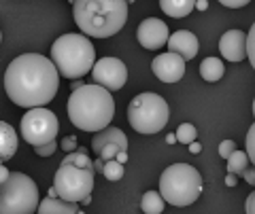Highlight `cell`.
Instances as JSON below:
<instances>
[{
    "instance_id": "cell-17",
    "label": "cell",
    "mask_w": 255,
    "mask_h": 214,
    "mask_svg": "<svg viewBox=\"0 0 255 214\" xmlns=\"http://www.w3.org/2000/svg\"><path fill=\"white\" fill-rule=\"evenodd\" d=\"M36 214H79V208H77V204L64 202L60 197H45L38 204Z\"/></svg>"
},
{
    "instance_id": "cell-41",
    "label": "cell",
    "mask_w": 255,
    "mask_h": 214,
    "mask_svg": "<svg viewBox=\"0 0 255 214\" xmlns=\"http://www.w3.org/2000/svg\"><path fill=\"white\" fill-rule=\"evenodd\" d=\"M0 41H2V32H0Z\"/></svg>"
},
{
    "instance_id": "cell-15",
    "label": "cell",
    "mask_w": 255,
    "mask_h": 214,
    "mask_svg": "<svg viewBox=\"0 0 255 214\" xmlns=\"http://www.w3.org/2000/svg\"><path fill=\"white\" fill-rule=\"evenodd\" d=\"M166 47H168L170 53H177V55H181V58L187 62V60L196 58L198 49H200V43H198L196 34H191L189 30H179V32L170 34L168 45H166Z\"/></svg>"
},
{
    "instance_id": "cell-36",
    "label": "cell",
    "mask_w": 255,
    "mask_h": 214,
    "mask_svg": "<svg viewBox=\"0 0 255 214\" xmlns=\"http://www.w3.org/2000/svg\"><path fill=\"white\" fill-rule=\"evenodd\" d=\"M206 6H209V2H206V0H196V9L206 11Z\"/></svg>"
},
{
    "instance_id": "cell-40",
    "label": "cell",
    "mask_w": 255,
    "mask_h": 214,
    "mask_svg": "<svg viewBox=\"0 0 255 214\" xmlns=\"http://www.w3.org/2000/svg\"><path fill=\"white\" fill-rule=\"evenodd\" d=\"M253 117H255V100H253Z\"/></svg>"
},
{
    "instance_id": "cell-25",
    "label": "cell",
    "mask_w": 255,
    "mask_h": 214,
    "mask_svg": "<svg viewBox=\"0 0 255 214\" xmlns=\"http://www.w3.org/2000/svg\"><path fill=\"white\" fill-rule=\"evenodd\" d=\"M245 146H247V155H249L251 163L255 165V123L249 128V132H247V136H245Z\"/></svg>"
},
{
    "instance_id": "cell-16",
    "label": "cell",
    "mask_w": 255,
    "mask_h": 214,
    "mask_svg": "<svg viewBox=\"0 0 255 214\" xmlns=\"http://www.w3.org/2000/svg\"><path fill=\"white\" fill-rule=\"evenodd\" d=\"M17 153V134L9 123L0 121V159L9 161Z\"/></svg>"
},
{
    "instance_id": "cell-3",
    "label": "cell",
    "mask_w": 255,
    "mask_h": 214,
    "mask_svg": "<svg viewBox=\"0 0 255 214\" xmlns=\"http://www.w3.org/2000/svg\"><path fill=\"white\" fill-rule=\"evenodd\" d=\"M73 17L85 36H115L128 21L126 0H75Z\"/></svg>"
},
{
    "instance_id": "cell-12",
    "label": "cell",
    "mask_w": 255,
    "mask_h": 214,
    "mask_svg": "<svg viewBox=\"0 0 255 214\" xmlns=\"http://www.w3.org/2000/svg\"><path fill=\"white\" fill-rule=\"evenodd\" d=\"M136 38H138L140 47H145L149 51H155V49H162L164 45H168L170 32H168V26H166L162 19L149 17L145 21H140Z\"/></svg>"
},
{
    "instance_id": "cell-1",
    "label": "cell",
    "mask_w": 255,
    "mask_h": 214,
    "mask_svg": "<svg viewBox=\"0 0 255 214\" xmlns=\"http://www.w3.org/2000/svg\"><path fill=\"white\" fill-rule=\"evenodd\" d=\"M60 72L51 60L38 53L15 58L4 72V91L13 104L21 108H41L55 98Z\"/></svg>"
},
{
    "instance_id": "cell-31",
    "label": "cell",
    "mask_w": 255,
    "mask_h": 214,
    "mask_svg": "<svg viewBox=\"0 0 255 214\" xmlns=\"http://www.w3.org/2000/svg\"><path fill=\"white\" fill-rule=\"evenodd\" d=\"M245 212L247 214H255V191H251L247 195V202H245Z\"/></svg>"
},
{
    "instance_id": "cell-24",
    "label": "cell",
    "mask_w": 255,
    "mask_h": 214,
    "mask_svg": "<svg viewBox=\"0 0 255 214\" xmlns=\"http://www.w3.org/2000/svg\"><path fill=\"white\" fill-rule=\"evenodd\" d=\"M196 136H198L196 125L181 123L177 128V142H181V144H191V142H196Z\"/></svg>"
},
{
    "instance_id": "cell-23",
    "label": "cell",
    "mask_w": 255,
    "mask_h": 214,
    "mask_svg": "<svg viewBox=\"0 0 255 214\" xmlns=\"http://www.w3.org/2000/svg\"><path fill=\"white\" fill-rule=\"evenodd\" d=\"M102 174H105V178L111 180V182L122 180L124 178V163H119L117 159H109V161H105Z\"/></svg>"
},
{
    "instance_id": "cell-10",
    "label": "cell",
    "mask_w": 255,
    "mask_h": 214,
    "mask_svg": "<svg viewBox=\"0 0 255 214\" xmlns=\"http://www.w3.org/2000/svg\"><path fill=\"white\" fill-rule=\"evenodd\" d=\"M92 78L96 85L105 87L109 91H117L128 81V68L119 58H102L94 64Z\"/></svg>"
},
{
    "instance_id": "cell-27",
    "label": "cell",
    "mask_w": 255,
    "mask_h": 214,
    "mask_svg": "<svg viewBox=\"0 0 255 214\" xmlns=\"http://www.w3.org/2000/svg\"><path fill=\"white\" fill-rule=\"evenodd\" d=\"M58 142H49V144H41V146H34V153L36 155H41V157H51L53 153H55V150H58Z\"/></svg>"
},
{
    "instance_id": "cell-42",
    "label": "cell",
    "mask_w": 255,
    "mask_h": 214,
    "mask_svg": "<svg viewBox=\"0 0 255 214\" xmlns=\"http://www.w3.org/2000/svg\"><path fill=\"white\" fill-rule=\"evenodd\" d=\"M0 163H2V159H0Z\"/></svg>"
},
{
    "instance_id": "cell-35",
    "label": "cell",
    "mask_w": 255,
    "mask_h": 214,
    "mask_svg": "<svg viewBox=\"0 0 255 214\" xmlns=\"http://www.w3.org/2000/svg\"><path fill=\"white\" fill-rule=\"evenodd\" d=\"M200 150H202V146H200V144H198V142H191V144H189V153H194V155H198V153H200Z\"/></svg>"
},
{
    "instance_id": "cell-5",
    "label": "cell",
    "mask_w": 255,
    "mask_h": 214,
    "mask_svg": "<svg viewBox=\"0 0 255 214\" xmlns=\"http://www.w3.org/2000/svg\"><path fill=\"white\" fill-rule=\"evenodd\" d=\"M159 193L170 206H191L202 193V176L189 163H172L159 176Z\"/></svg>"
},
{
    "instance_id": "cell-7",
    "label": "cell",
    "mask_w": 255,
    "mask_h": 214,
    "mask_svg": "<svg viewBox=\"0 0 255 214\" xmlns=\"http://www.w3.org/2000/svg\"><path fill=\"white\" fill-rule=\"evenodd\" d=\"M36 182L21 172H11V176L0 185V214H36Z\"/></svg>"
},
{
    "instance_id": "cell-32",
    "label": "cell",
    "mask_w": 255,
    "mask_h": 214,
    "mask_svg": "<svg viewBox=\"0 0 255 214\" xmlns=\"http://www.w3.org/2000/svg\"><path fill=\"white\" fill-rule=\"evenodd\" d=\"M9 176H11L9 168H6V165H2V163H0V185H2V182H4L6 178H9Z\"/></svg>"
},
{
    "instance_id": "cell-21",
    "label": "cell",
    "mask_w": 255,
    "mask_h": 214,
    "mask_svg": "<svg viewBox=\"0 0 255 214\" xmlns=\"http://www.w3.org/2000/svg\"><path fill=\"white\" fill-rule=\"evenodd\" d=\"M228 163V174H245L247 170H249V163H251V159H249V155H247V150H234L232 155L226 159Z\"/></svg>"
},
{
    "instance_id": "cell-33",
    "label": "cell",
    "mask_w": 255,
    "mask_h": 214,
    "mask_svg": "<svg viewBox=\"0 0 255 214\" xmlns=\"http://www.w3.org/2000/svg\"><path fill=\"white\" fill-rule=\"evenodd\" d=\"M243 178L249 182V185H255V170H247V172L243 174Z\"/></svg>"
},
{
    "instance_id": "cell-38",
    "label": "cell",
    "mask_w": 255,
    "mask_h": 214,
    "mask_svg": "<svg viewBox=\"0 0 255 214\" xmlns=\"http://www.w3.org/2000/svg\"><path fill=\"white\" fill-rule=\"evenodd\" d=\"M166 142H168V144H174V142H177V134H170V136H166Z\"/></svg>"
},
{
    "instance_id": "cell-28",
    "label": "cell",
    "mask_w": 255,
    "mask_h": 214,
    "mask_svg": "<svg viewBox=\"0 0 255 214\" xmlns=\"http://www.w3.org/2000/svg\"><path fill=\"white\" fill-rule=\"evenodd\" d=\"M234 150H236L234 140H223L221 144H219V157H223V159H228V157L232 155Z\"/></svg>"
},
{
    "instance_id": "cell-20",
    "label": "cell",
    "mask_w": 255,
    "mask_h": 214,
    "mask_svg": "<svg viewBox=\"0 0 255 214\" xmlns=\"http://www.w3.org/2000/svg\"><path fill=\"white\" fill-rule=\"evenodd\" d=\"M164 197L162 193H157V191H147L145 195H142V200H140V208L145 214H162L164 212Z\"/></svg>"
},
{
    "instance_id": "cell-14",
    "label": "cell",
    "mask_w": 255,
    "mask_h": 214,
    "mask_svg": "<svg viewBox=\"0 0 255 214\" xmlns=\"http://www.w3.org/2000/svg\"><path fill=\"white\" fill-rule=\"evenodd\" d=\"M219 51L228 62H243L247 58V32L228 30L219 41Z\"/></svg>"
},
{
    "instance_id": "cell-18",
    "label": "cell",
    "mask_w": 255,
    "mask_h": 214,
    "mask_svg": "<svg viewBox=\"0 0 255 214\" xmlns=\"http://www.w3.org/2000/svg\"><path fill=\"white\" fill-rule=\"evenodd\" d=\"M159 6L168 17L179 19V17H187L194 11L196 0H159Z\"/></svg>"
},
{
    "instance_id": "cell-2",
    "label": "cell",
    "mask_w": 255,
    "mask_h": 214,
    "mask_svg": "<svg viewBox=\"0 0 255 214\" xmlns=\"http://www.w3.org/2000/svg\"><path fill=\"white\" fill-rule=\"evenodd\" d=\"M68 119L77 130L100 132L107 130L115 117V100L105 87L90 83L75 89L68 98Z\"/></svg>"
},
{
    "instance_id": "cell-34",
    "label": "cell",
    "mask_w": 255,
    "mask_h": 214,
    "mask_svg": "<svg viewBox=\"0 0 255 214\" xmlns=\"http://www.w3.org/2000/svg\"><path fill=\"white\" fill-rule=\"evenodd\" d=\"M236 182H238L236 174H228V176H226V185L228 187H236Z\"/></svg>"
},
{
    "instance_id": "cell-9",
    "label": "cell",
    "mask_w": 255,
    "mask_h": 214,
    "mask_svg": "<svg viewBox=\"0 0 255 214\" xmlns=\"http://www.w3.org/2000/svg\"><path fill=\"white\" fill-rule=\"evenodd\" d=\"M21 130V138L32 146H41V144H49L55 140L60 132V121L55 113H51L49 108H30L26 115L21 117L19 123Z\"/></svg>"
},
{
    "instance_id": "cell-6",
    "label": "cell",
    "mask_w": 255,
    "mask_h": 214,
    "mask_svg": "<svg viewBox=\"0 0 255 214\" xmlns=\"http://www.w3.org/2000/svg\"><path fill=\"white\" fill-rule=\"evenodd\" d=\"M170 119L168 104L162 96L153 91L138 93L128 104V121L138 134H157L166 128Z\"/></svg>"
},
{
    "instance_id": "cell-39",
    "label": "cell",
    "mask_w": 255,
    "mask_h": 214,
    "mask_svg": "<svg viewBox=\"0 0 255 214\" xmlns=\"http://www.w3.org/2000/svg\"><path fill=\"white\" fill-rule=\"evenodd\" d=\"M126 2H128V4H132V2H136V0H126Z\"/></svg>"
},
{
    "instance_id": "cell-30",
    "label": "cell",
    "mask_w": 255,
    "mask_h": 214,
    "mask_svg": "<svg viewBox=\"0 0 255 214\" xmlns=\"http://www.w3.org/2000/svg\"><path fill=\"white\" fill-rule=\"evenodd\" d=\"M223 6H228V9H241V6H247L251 2V0H219Z\"/></svg>"
},
{
    "instance_id": "cell-8",
    "label": "cell",
    "mask_w": 255,
    "mask_h": 214,
    "mask_svg": "<svg viewBox=\"0 0 255 214\" xmlns=\"http://www.w3.org/2000/svg\"><path fill=\"white\" fill-rule=\"evenodd\" d=\"M53 189L60 200L81 204L94 189V172L62 163L53 176Z\"/></svg>"
},
{
    "instance_id": "cell-22",
    "label": "cell",
    "mask_w": 255,
    "mask_h": 214,
    "mask_svg": "<svg viewBox=\"0 0 255 214\" xmlns=\"http://www.w3.org/2000/svg\"><path fill=\"white\" fill-rule=\"evenodd\" d=\"M66 165H77V168H83V170H92L94 172V161L90 159V155L85 153V148L79 146V150H75V153H68L66 157H64V161Z\"/></svg>"
},
{
    "instance_id": "cell-37",
    "label": "cell",
    "mask_w": 255,
    "mask_h": 214,
    "mask_svg": "<svg viewBox=\"0 0 255 214\" xmlns=\"http://www.w3.org/2000/svg\"><path fill=\"white\" fill-rule=\"evenodd\" d=\"M115 159H117L119 163H126V161H128V153H119V155L115 157Z\"/></svg>"
},
{
    "instance_id": "cell-19",
    "label": "cell",
    "mask_w": 255,
    "mask_h": 214,
    "mask_svg": "<svg viewBox=\"0 0 255 214\" xmlns=\"http://www.w3.org/2000/svg\"><path fill=\"white\" fill-rule=\"evenodd\" d=\"M223 72H226V66H223L219 58H206L200 64V76L206 83H217L223 76Z\"/></svg>"
},
{
    "instance_id": "cell-11",
    "label": "cell",
    "mask_w": 255,
    "mask_h": 214,
    "mask_svg": "<svg viewBox=\"0 0 255 214\" xmlns=\"http://www.w3.org/2000/svg\"><path fill=\"white\" fill-rule=\"evenodd\" d=\"M92 148L100 159H115L119 153H128V138L119 128H107L94 134Z\"/></svg>"
},
{
    "instance_id": "cell-4",
    "label": "cell",
    "mask_w": 255,
    "mask_h": 214,
    "mask_svg": "<svg viewBox=\"0 0 255 214\" xmlns=\"http://www.w3.org/2000/svg\"><path fill=\"white\" fill-rule=\"evenodd\" d=\"M51 62L58 68L60 76L79 81L92 72L96 64V49L85 34H62L51 45Z\"/></svg>"
},
{
    "instance_id": "cell-43",
    "label": "cell",
    "mask_w": 255,
    "mask_h": 214,
    "mask_svg": "<svg viewBox=\"0 0 255 214\" xmlns=\"http://www.w3.org/2000/svg\"><path fill=\"white\" fill-rule=\"evenodd\" d=\"M79 214H81V212H79Z\"/></svg>"
},
{
    "instance_id": "cell-29",
    "label": "cell",
    "mask_w": 255,
    "mask_h": 214,
    "mask_svg": "<svg viewBox=\"0 0 255 214\" xmlns=\"http://www.w3.org/2000/svg\"><path fill=\"white\" fill-rule=\"evenodd\" d=\"M60 148H64L66 153H75V150H79V142L75 136H66V138H62Z\"/></svg>"
},
{
    "instance_id": "cell-26",
    "label": "cell",
    "mask_w": 255,
    "mask_h": 214,
    "mask_svg": "<svg viewBox=\"0 0 255 214\" xmlns=\"http://www.w3.org/2000/svg\"><path fill=\"white\" fill-rule=\"evenodd\" d=\"M247 55H249V62L255 70V23L251 26L249 34H247Z\"/></svg>"
},
{
    "instance_id": "cell-13",
    "label": "cell",
    "mask_w": 255,
    "mask_h": 214,
    "mask_svg": "<svg viewBox=\"0 0 255 214\" xmlns=\"http://www.w3.org/2000/svg\"><path fill=\"white\" fill-rule=\"evenodd\" d=\"M151 70L162 83H177L185 74V60L177 53H162L151 62Z\"/></svg>"
}]
</instances>
